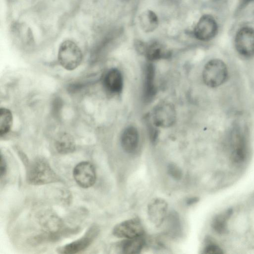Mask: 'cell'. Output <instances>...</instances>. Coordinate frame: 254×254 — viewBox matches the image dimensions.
<instances>
[{
    "label": "cell",
    "instance_id": "6da1fadb",
    "mask_svg": "<svg viewBox=\"0 0 254 254\" xmlns=\"http://www.w3.org/2000/svg\"><path fill=\"white\" fill-rule=\"evenodd\" d=\"M22 156L26 168V180L29 184L42 185L61 181L60 178L45 159L38 158L29 161L23 155Z\"/></svg>",
    "mask_w": 254,
    "mask_h": 254
},
{
    "label": "cell",
    "instance_id": "7a4b0ae2",
    "mask_svg": "<svg viewBox=\"0 0 254 254\" xmlns=\"http://www.w3.org/2000/svg\"><path fill=\"white\" fill-rule=\"evenodd\" d=\"M228 71L227 65L222 60L212 59L205 65L202 71L204 83L211 88L222 85L227 80Z\"/></svg>",
    "mask_w": 254,
    "mask_h": 254
},
{
    "label": "cell",
    "instance_id": "3957f363",
    "mask_svg": "<svg viewBox=\"0 0 254 254\" xmlns=\"http://www.w3.org/2000/svg\"><path fill=\"white\" fill-rule=\"evenodd\" d=\"M59 63L64 68L72 70L78 67L82 60V54L79 47L72 41L65 40L59 47Z\"/></svg>",
    "mask_w": 254,
    "mask_h": 254
},
{
    "label": "cell",
    "instance_id": "277c9868",
    "mask_svg": "<svg viewBox=\"0 0 254 254\" xmlns=\"http://www.w3.org/2000/svg\"><path fill=\"white\" fill-rule=\"evenodd\" d=\"M153 124L158 127H169L174 124L176 120V111L174 106L167 102L157 105L152 111Z\"/></svg>",
    "mask_w": 254,
    "mask_h": 254
},
{
    "label": "cell",
    "instance_id": "5b68a950",
    "mask_svg": "<svg viewBox=\"0 0 254 254\" xmlns=\"http://www.w3.org/2000/svg\"><path fill=\"white\" fill-rule=\"evenodd\" d=\"M235 47L242 57L250 58L254 56V29L243 27L237 32L235 38Z\"/></svg>",
    "mask_w": 254,
    "mask_h": 254
},
{
    "label": "cell",
    "instance_id": "8992f818",
    "mask_svg": "<svg viewBox=\"0 0 254 254\" xmlns=\"http://www.w3.org/2000/svg\"><path fill=\"white\" fill-rule=\"evenodd\" d=\"M99 232L98 227L95 225L91 226L85 234L79 239L57 249L59 253L73 254L85 250L94 241Z\"/></svg>",
    "mask_w": 254,
    "mask_h": 254
},
{
    "label": "cell",
    "instance_id": "52a82bcc",
    "mask_svg": "<svg viewBox=\"0 0 254 254\" xmlns=\"http://www.w3.org/2000/svg\"><path fill=\"white\" fill-rule=\"evenodd\" d=\"M75 181L81 188H88L95 183L96 175L93 165L87 161L77 164L73 170Z\"/></svg>",
    "mask_w": 254,
    "mask_h": 254
},
{
    "label": "cell",
    "instance_id": "ba28073f",
    "mask_svg": "<svg viewBox=\"0 0 254 254\" xmlns=\"http://www.w3.org/2000/svg\"><path fill=\"white\" fill-rule=\"evenodd\" d=\"M218 26L214 18L209 14L202 15L197 22L194 29V35L200 41H207L216 35Z\"/></svg>",
    "mask_w": 254,
    "mask_h": 254
},
{
    "label": "cell",
    "instance_id": "9c48e42d",
    "mask_svg": "<svg viewBox=\"0 0 254 254\" xmlns=\"http://www.w3.org/2000/svg\"><path fill=\"white\" fill-rule=\"evenodd\" d=\"M143 229L137 219H130L116 225L113 230V235L120 238L130 239L142 236Z\"/></svg>",
    "mask_w": 254,
    "mask_h": 254
},
{
    "label": "cell",
    "instance_id": "30bf717a",
    "mask_svg": "<svg viewBox=\"0 0 254 254\" xmlns=\"http://www.w3.org/2000/svg\"><path fill=\"white\" fill-rule=\"evenodd\" d=\"M167 204L161 198L153 199L148 204V214L150 221L157 226L163 222L167 213Z\"/></svg>",
    "mask_w": 254,
    "mask_h": 254
},
{
    "label": "cell",
    "instance_id": "8fae6325",
    "mask_svg": "<svg viewBox=\"0 0 254 254\" xmlns=\"http://www.w3.org/2000/svg\"><path fill=\"white\" fill-rule=\"evenodd\" d=\"M139 143V134L137 129L133 126L126 127L121 137V143L124 150L132 153L137 148Z\"/></svg>",
    "mask_w": 254,
    "mask_h": 254
},
{
    "label": "cell",
    "instance_id": "7c38bea8",
    "mask_svg": "<svg viewBox=\"0 0 254 254\" xmlns=\"http://www.w3.org/2000/svg\"><path fill=\"white\" fill-rule=\"evenodd\" d=\"M103 83L105 88L112 93H119L123 86V79L120 71L115 68L110 69L105 74Z\"/></svg>",
    "mask_w": 254,
    "mask_h": 254
},
{
    "label": "cell",
    "instance_id": "4fadbf2b",
    "mask_svg": "<svg viewBox=\"0 0 254 254\" xmlns=\"http://www.w3.org/2000/svg\"><path fill=\"white\" fill-rule=\"evenodd\" d=\"M142 54H144L150 61L167 59L171 55L170 51L167 48L157 42L145 43Z\"/></svg>",
    "mask_w": 254,
    "mask_h": 254
},
{
    "label": "cell",
    "instance_id": "5bb4252c",
    "mask_svg": "<svg viewBox=\"0 0 254 254\" xmlns=\"http://www.w3.org/2000/svg\"><path fill=\"white\" fill-rule=\"evenodd\" d=\"M143 95L145 100L149 101L155 95V68L152 64H148L144 70Z\"/></svg>",
    "mask_w": 254,
    "mask_h": 254
},
{
    "label": "cell",
    "instance_id": "9a60e30c",
    "mask_svg": "<svg viewBox=\"0 0 254 254\" xmlns=\"http://www.w3.org/2000/svg\"><path fill=\"white\" fill-rule=\"evenodd\" d=\"M247 147L245 136L240 133L235 134L231 154L232 160L237 163L243 162L247 156Z\"/></svg>",
    "mask_w": 254,
    "mask_h": 254
},
{
    "label": "cell",
    "instance_id": "2e32d148",
    "mask_svg": "<svg viewBox=\"0 0 254 254\" xmlns=\"http://www.w3.org/2000/svg\"><path fill=\"white\" fill-rule=\"evenodd\" d=\"M55 146L59 153L66 154L75 150V142L70 134L66 132H63L57 136Z\"/></svg>",
    "mask_w": 254,
    "mask_h": 254
},
{
    "label": "cell",
    "instance_id": "e0dca14e",
    "mask_svg": "<svg viewBox=\"0 0 254 254\" xmlns=\"http://www.w3.org/2000/svg\"><path fill=\"white\" fill-rule=\"evenodd\" d=\"M144 245V240L142 236L126 239L119 245V249L122 253L130 254L139 253Z\"/></svg>",
    "mask_w": 254,
    "mask_h": 254
},
{
    "label": "cell",
    "instance_id": "ac0fdd59",
    "mask_svg": "<svg viewBox=\"0 0 254 254\" xmlns=\"http://www.w3.org/2000/svg\"><path fill=\"white\" fill-rule=\"evenodd\" d=\"M139 24L142 29L145 32L153 31L158 25V18L156 13L147 10L142 12L139 18Z\"/></svg>",
    "mask_w": 254,
    "mask_h": 254
},
{
    "label": "cell",
    "instance_id": "d6986e66",
    "mask_svg": "<svg viewBox=\"0 0 254 254\" xmlns=\"http://www.w3.org/2000/svg\"><path fill=\"white\" fill-rule=\"evenodd\" d=\"M233 214V209L229 208L216 215L211 222L212 229L218 234L226 233L227 222Z\"/></svg>",
    "mask_w": 254,
    "mask_h": 254
},
{
    "label": "cell",
    "instance_id": "ffe728a7",
    "mask_svg": "<svg viewBox=\"0 0 254 254\" xmlns=\"http://www.w3.org/2000/svg\"><path fill=\"white\" fill-rule=\"evenodd\" d=\"M12 115L9 110L1 108L0 111V134L4 135L10 130L12 125Z\"/></svg>",
    "mask_w": 254,
    "mask_h": 254
},
{
    "label": "cell",
    "instance_id": "44dd1931",
    "mask_svg": "<svg viewBox=\"0 0 254 254\" xmlns=\"http://www.w3.org/2000/svg\"><path fill=\"white\" fill-rule=\"evenodd\" d=\"M203 253L207 254H222L224 253L222 249L218 245L211 241H208L206 243Z\"/></svg>",
    "mask_w": 254,
    "mask_h": 254
},
{
    "label": "cell",
    "instance_id": "7402d4cb",
    "mask_svg": "<svg viewBox=\"0 0 254 254\" xmlns=\"http://www.w3.org/2000/svg\"><path fill=\"white\" fill-rule=\"evenodd\" d=\"M169 175L176 180H180L182 177V173L180 169L174 164H170L168 167Z\"/></svg>",
    "mask_w": 254,
    "mask_h": 254
},
{
    "label": "cell",
    "instance_id": "603a6c76",
    "mask_svg": "<svg viewBox=\"0 0 254 254\" xmlns=\"http://www.w3.org/2000/svg\"><path fill=\"white\" fill-rule=\"evenodd\" d=\"M6 164L5 161L3 157H2V154H1L0 157V177L2 178L5 175L6 173Z\"/></svg>",
    "mask_w": 254,
    "mask_h": 254
},
{
    "label": "cell",
    "instance_id": "cb8c5ba5",
    "mask_svg": "<svg viewBox=\"0 0 254 254\" xmlns=\"http://www.w3.org/2000/svg\"><path fill=\"white\" fill-rule=\"evenodd\" d=\"M198 200L199 199L197 197H191L187 200V203L189 205H191L197 202Z\"/></svg>",
    "mask_w": 254,
    "mask_h": 254
},
{
    "label": "cell",
    "instance_id": "d4e9b609",
    "mask_svg": "<svg viewBox=\"0 0 254 254\" xmlns=\"http://www.w3.org/2000/svg\"><path fill=\"white\" fill-rule=\"evenodd\" d=\"M246 1H251V0H246Z\"/></svg>",
    "mask_w": 254,
    "mask_h": 254
}]
</instances>
